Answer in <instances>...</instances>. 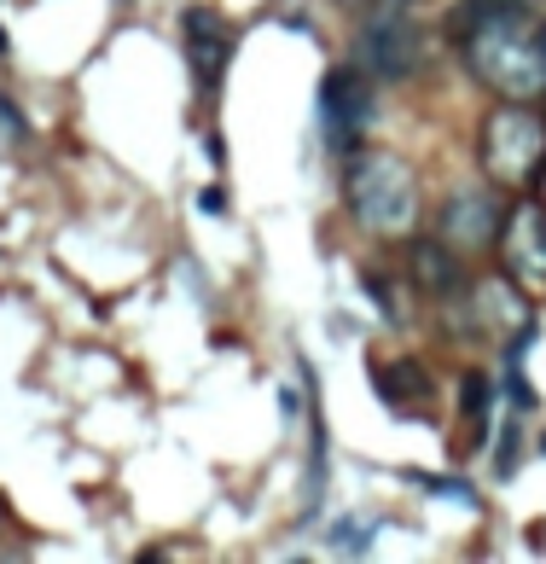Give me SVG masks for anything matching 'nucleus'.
I'll return each instance as SVG.
<instances>
[{
  "label": "nucleus",
  "instance_id": "obj_5",
  "mask_svg": "<svg viewBox=\"0 0 546 564\" xmlns=\"http://www.w3.org/2000/svg\"><path fill=\"white\" fill-rule=\"evenodd\" d=\"M355 53H361V64H367L372 76L401 82V76L419 71L424 41H419V24L407 19V12H372L367 29L355 36Z\"/></svg>",
  "mask_w": 546,
  "mask_h": 564
},
{
  "label": "nucleus",
  "instance_id": "obj_9",
  "mask_svg": "<svg viewBox=\"0 0 546 564\" xmlns=\"http://www.w3.org/2000/svg\"><path fill=\"white\" fill-rule=\"evenodd\" d=\"M379 379V396L396 407V414H431V402H436V384H431V372H424L413 355H401V361H389L372 372Z\"/></svg>",
  "mask_w": 546,
  "mask_h": 564
},
{
  "label": "nucleus",
  "instance_id": "obj_15",
  "mask_svg": "<svg viewBox=\"0 0 546 564\" xmlns=\"http://www.w3.org/2000/svg\"><path fill=\"white\" fill-rule=\"evenodd\" d=\"M541 29H546V24H541Z\"/></svg>",
  "mask_w": 546,
  "mask_h": 564
},
{
  "label": "nucleus",
  "instance_id": "obj_4",
  "mask_svg": "<svg viewBox=\"0 0 546 564\" xmlns=\"http://www.w3.org/2000/svg\"><path fill=\"white\" fill-rule=\"evenodd\" d=\"M494 250H500V268L523 285L529 297L546 292V204L523 198L518 210L500 216V233H494Z\"/></svg>",
  "mask_w": 546,
  "mask_h": 564
},
{
  "label": "nucleus",
  "instance_id": "obj_11",
  "mask_svg": "<svg viewBox=\"0 0 546 564\" xmlns=\"http://www.w3.org/2000/svg\"><path fill=\"white\" fill-rule=\"evenodd\" d=\"M344 7L355 12V19H372V12H401L407 0H344Z\"/></svg>",
  "mask_w": 546,
  "mask_h": 564
},
{
  "label": "nucleus",
  "instance_id": "obj_6",
  "mask_svg": "<svg viewBox=\"0 0 546 564\" xmlns=\"http://www.w3.org/2000/svg\"><path fill=\"white\" fill-rule=\"evenodd\" d=\"M367 123H372V88H367V76L355 71V64L326 71V82H320V128H326V140L337 151H349L367 134Z\"/></svg>",
  "mask_w": 546,
  "mask_h": 564
},
{
  "label": "nucleus",
  "instance_id": "obj_12",
  "mask_svg": "<svg viewBox=\"0 0 546 564\" xmlns=\"http://www.w3.org/2000/svg\"><path fill=\"white\" fill-rule=\"evenodd\" d=\"M198 204H203L210 216H221V204H227V193H221V186H203V198H198Z\"/></svg>",
  "mask_w": 546,
  "mask_h": 564
},
{
  "label": "nucleus",
  "instance_id": "obj_10",
  "mask_svg": "<svg viewBox=\"0 0 546 564\" xmlns=\"http://www.w3.org/2000/svg\"><path fill=\"white\" fill-rule=\"evenodd\" d=\"M459 407H466L471 431L483 437V419H488V379H483V372H466V384H459Z\"/></svg>",
  "mask_w": 546,
  "mask_h": 564
},
{
  "label": "nucleus",
  "instance_id": "obj_13",
  "mask_svg": "<svg viewBox=\"0 0 546 564\" xmlns=\"http://www.w3.org/2000/svg\"><path fill=\"white\" fill-rule=\"evenodd\" d=\"M0 123H7L12 134H24V117H18V106H7V99H0Z\"/></svg>",
  "mask_w": 546,
  "mask_h": 564
},
{
  "label": "nucleus",
  "instance_id": "obj_2",
  "mask_svg": "<svg viewBox=\"0 0 546 564\" xmlns=\"http://www.w3.org/2000/svg\"><path fill=\"white\" fill-rule=\"evenodd\" d=\"M344 204L379 238H401L419 228V181L389 151H355L344 169Z\"/></svg>",
  "mask_w": 546,
  "mask_h": 564
},
{
  "label": "nucleus",
  "instance_id": "obj_8",
  "mask_svg": "<svg viewBox=\"0 0 546 564\" xmlns=\"http://www.w3.org/2000/svg\"><path fill=\"white\" fill-rule=\"evenodd\" d=\"M181 41H186V59H193V71H198V88L215 94L221 71H227V59H233V29L221 24L210 7H193L181 19Z\"/></svg>",
  "mask_w": 546,
  "mask_h": 564
},
{
  "label": "nucleus",
  "instance_id": "obj_7",
  "mask_svg": "<svg viewBox=\"0 0 546 564\" xmlns=\"http://www.w3.org/2000/svg\"><path fill=\"white\" fill-rule=\"evenodd\" d=\"M500 204H494V193H483V186H454L448 204H442V221H436V233H442V245H454V250H483L494 245V233H500Z\"/></svg>",
  "mask_w": 546,
  "mask_h": 564
},
{
  "label": "nucleus",
  "instance_id": "obj_14",
  "mask_svg": "<svg viewBox=\"0 0 546 564\" xmlns=\"http://www.w3.org/2000/svg\"><path fill=\"white\" fill-rule=\"evenodd\" d=\"M0 53H7V29H0Z\"/></svg>",
  "mask_w": 546,
  "mask_h": 564
},
{
  "label": "nucleus",
  "instance_id": "obj_1",
  "mask_svg": "<svg viewBox=\"0 0 546 564\" xmlns=\"http://www.w3.org/2000/svg\"><path fill=\"white\" fill-rule=\"evenodd\" d=\"M448 36L459 41L471 76L500 99H541L546 94V29L535 0H459L448 7Z\"/></svg>",
  "mask_w": 546,
  "mask_h": 564
},
{
  "label": "nucleus",
  "instance_id": "obj_3",
  "mask_svg": "<svg viewBox=\"0 0 546 564\" xmlns=\"http://www.w3.org/2000/svg\"><path fill=\"white\" fill-rule=\"evenodd\" d=\"M476 163L506 193H535L546 181V117H535L523 99H500L476 134Z\"/></svg>",
  "mask_w": 546,
  "mask_h": 564
}]
</instances>
